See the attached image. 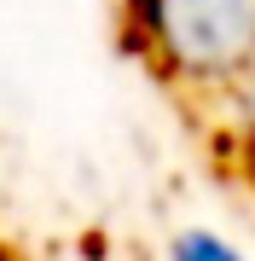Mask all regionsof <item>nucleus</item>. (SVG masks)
<instances>
[{
  "label": "nucleus",
  "mask_w": 255,
  "mask_h": 261,
  "mask_svg": "<svg viewBox=\"0 0 255 261\" xmlns=\"http://www.w3.org/2000/svg\"><path fill=\"white\" fill-rule=\"evenodd\" d=\"M133 18L191 82L255 70V0H133Z\"/></svg>",
  "instance_id": "1"
},
{
  "label": "nucleus",
  "mask_w": 255,
  "mask_h": 261,
  "mask_svg": "<svg viewBox=\"0 0 255 261\" xmlns=\"http://www.w3.org/2000/svg\"><path fill=\"white\" fill-rule=\"evenodd\" d=\"M174 261H244L232 250V244H220V238H209V232H186L174 244Z\"/></svg>",
  "instance_id": "2"
},
{
  "label": "nucleus",
  "mask_w": 255,
  "mask_h": 261,
  "mask_svg": "<svg viewBox=\"0 0 255 261\" xmlns=\"http://www.w3.org/2000/svg\"><path fill=\"white\" fill-rule=\"evenodd\" d=\"M244 105H249V122H255V70H249V82H244Z\"/></svg>",
  "instance_id": "3"
}]
</instances>
